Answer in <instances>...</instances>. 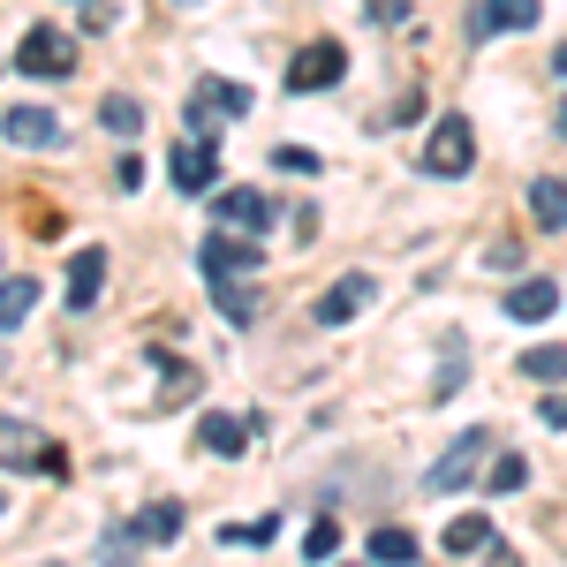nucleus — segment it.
<instances>
[{
	"mask_svg": "<svg viewBox=\"0 0 567 567\" xmlns=\"http://www.w3.org/2000/svg\"><path fill=\"white\" fill-rule=\"evenodd\" d=\"M416 167L424 175H470L477 167V130H470V114H439L432 136H424V152H416Z\"/></svg>",
	"mask_w": 567,
	"mask_h": 567,
	"instance_id": "1",
	"label": "nucleus"
},
{
	"mask_svg": "<svg viewBox=\"0 0 567 567\" xmlns=\"http://www.w3.org/2000/svg\"><path fill=\"white\" fill-rule=\"evenodd\" d=\"M182 114H189V136H205L213 144L219 122H235V114H250V84H227V76H205V84L182 99Z\"/></svg>",
	"mask_w": 567,
	"mask_h": 567,
	"instance_id": "2",
	"label": "nucleus"
},
{
	"mask_svg": "<svg viewBox=\"0 0 567 567\" xmlns=\"http://www.w3.org/2000/svg\"><path fill=\"white\" fill-rule=\"evenodd\" d=\"M16 69H23V76H39V84H61V76L76 69V39H69L61 23H31L23 45H16Z\"/></svg>",
	"mask_w": 567,
	"mask_h": 567,
	"instance_id": "3",
	"label": "nucleus"
},
{
	"mask_svg": "<svg viewBox=\"0 0 567 567\" xmlns=\"http://www.w3.org/2000/svg\"><path fill=\"white\" fill-rule=\"evenodd\" d=\"M197 272H205V288H227V280H243V272H265V250L250 243V235L213 227V235H205V250H197Z\"/></svg>",
	"mask_w": 567,
	"mask_h": 567,
	"instance_id": "4",
	"label": "nucleus"
},
{
	"mask_svg": "<svg viewBox=\"0 0 567 567\" xmlns=\"http://www.w3.org/2000/svg\"><path fill=\"white\" fill-rule=\"evenodd\" d=\"M0 470H45V477H69V454L39 439L31 424H16V416H0Z\"/></svg>",
	"mask_w": 567,
	"mask_h": 567,
	"instance_id": "5",
	"label": "nucleus"
},
{
	"mask_svg": "<svg viewBox=\"0 0 567 567\" xmlns=\"http://www.w3.org/2000/svg\"><path fill=\"white\" fill-rule=\"evenodd\" d=\"M341 76H349V53H341V39H310L303 53H296V61H288V91H333L341 84Z\"/></svg>",
	"mask_w": 567,
	"mask_h": 567,
	"instance_id": "6",
	"label": "nucleus"
},
{
	"mask_svg": "<svg viewBox=\"0 0 567 567\" xmlns=\"http://www.w3.org/2000/svg\"><path fill=\"white\" fill-rule=\"evenodd\" d=\"M213 219L227 227V235H250V243H258V235H272L280 205H272L265 189H219V197H213Z\"/></svg>",
	"mask_w": 567,
	"mask_h": 567,
	"instance_id": "7",
	"label": "nucleus"
},
{
	"mask_svg": "<svg viewBox=\"0 0 567 567\" xmlns=\"http://www.w3.org/2000/svg\"><path fill=\"white\" fill-rule=\"evenodd\" d=\"M484 446H492V432H462V439H454V446L432 462V470H424V484H432V492H462V484L484 470Z\"/></svg>",
	"mask_w": 567,
	"mask_h": 567,
	"instance_id": "8",
	"label": "nucleus"
},
{
	"mask_svg": "<svg viewBox=\"0 0 567 567\" xmlns=\"http://www.w3.org/2000/svg\"><path fill=\"white\" fill-rule=\"evenodd\" d=\"M167 175H175V189H182V197H205V189L219 182V144H205V136H189V144H175Z\"/></svg>",
	"mask_w": 567,
	"mask_h": 567,
	"instance_id": "9",
	"label": "nucleus"
},
{
	"mask_svg": "<svg viewBox=\"0 0 567 567\" xmlns=\"http://www.w3.org/2000/svg\"><path fill=\"white\" fill-rule=\"evenodd\" d=\"M371 296H379V280H371V272H349V280H333V288L318 296V326H349V318L371 303Z\"/></svg>",
	"mask_w": 567,
	"mask_h": 567,
	"instance_id": "10",
	"label": "nucleus"
},
{
	"mask_svg": "<svg viewBox=\"0 0 567 567\" xmlns=\"http://www.w3.org/2000/svg\"><path fill=\"white\" fill-rule=\"evenodd\" d=\"M0 136L23 144V152H45V144H61V114H45V106H8Z\"/></svg>",
	"mask_w": 567,
	"mask_h": 567,
	"instance_id": "11",
	"label": "nucleus"
},
{
	"mask_svg": "<svg viewBox=\"0 0 567 567\" xmlns=\"http://www.w3.org/2000/svg\"><path fill=\"white\" fill-rule=\"evenodd\" d=\"M553 310H560V288H553L545 272H529V280L507 288V318H515V326H537V318H553Z\"/></svg>",
	"mask_w": 567,
	"mask_h": 567,
	"instance_id": "12",
	"label": "nucleus"
},
{
	"mask_svg": "<svg viewBox=\"0 0 567 567\" xmlns=\"http://www.w3.org/2000/svg\"><path fill=\"white\" fill-rule=\"evenodd\" d=\"M197 446H205V454H219V462H235V454H250V424H243V416H205V424H197Z\"/></svg>",
	"mask_w": 567,
	"mask_h": 567,
	"instance_id": "13",
	"label": "nucleus"
},
{
	"mask_svg": "<svg viewBox=\"0 0 567 567\" xmlns=\"http://www.w3.org/2000/svg\"><path fill=\"white\" fill-rule=\"evenodd\" d=\"M537 23V0H477V39H499V31H529Z\"/></svg>",
	"mask_w": 567,
	"mask_h": 567,
	"instance_id": "14",
	"label": "nucleus"
},
{
	"mask_svg": "<svg viewBox=\"0 0 567 567\" xmlns=\"http://www.w3.org/2000/svg\"><path fill=\"white\" fill-rule=\"evenodd\" d=\"M31 310H39V280H31V272H8V280H0V333H16Z\"/></svg>",
	"mask_w": 567,
	"mask_h": 567,
	"instance_id": "15",
	"label": "nucleus"
},
{
	"mask_svg": "<svg viewBox=\"0 0 567 567\" xmlns=\"http://www.w3.org/2000/svg\"><path fill=\"white\" fill-rule=\"evenodd\" d=\"M99 288H106V250H84V258L69 265V310H91Z\"/></svg>",
	"mask_w": 567,
	"mask_h": 567,
	"instance_id": "16",
	"label": "nucleus"
},
{
	"mask_svg": "<svg viewBox=\"0 0 567 567\" xmlns=\"http://www.w3.org/2000/svg\"><path fill=\"white\" fill-rule=\"evenodd\" d=\"M130 537H136V545H175V537H182V507H175V499L144 507V515L130 523Z\"/></svg>",
	"mask_w": 567,
	"mask_h": 567,
	"instance_id": "17",
	"label": "nucleus"
},
{
	"mask_svg": "<svg viewBox=\"0 0 567 567\" xmlns=\"http://www.w3.org/2000/svg\"><path fill=\"white\" fill-rule=\"evenodd\" d=\"M99 122L114 136H144V99H130V91H106L99 99Z\"/></svg>",
	"mask_w": 567,
	"mask_h": 567,
	"instance_id": "18",
	"label": "nucleus"
},
{
	"mask_svg": "<svg viewBox=\"0 0 567 567\" xmlns=\"http://www.w3.org/2000/svg\"><path fill=\"white\" fill-rule=\"evenodd\" d=\"M529 219L537 227H567V182H529Z\"/></svg>",
	"mask_w": 567,
	"mask_h": 567,
	"instance_id": "19",
	"label": "nucleus"
},
{
	"mask_svg": "<svg viewBox=\"0 0 567 567\" xmlns=\"http://www.w3.org/2000/svg\"><path fill=\"white\" fill-rule=\"evenodd\" d=\"M371 560H379V567H409V560H416V537H409L401 523L371 529Z\"/></svg>",
	"mask_w": 567,
	"mask_h": 567,
	"instance_id": "20",
	"label": "nucleus"
},
{
	"mask_svg": "<svg viewBox=\"0 0 567 567\" xmlns=\"http://www.w3.org/2000/svg\"><path fill=\"white\" fill-rule=\"evenodd\" d=\"M446 553H492V523L484 515H462V523L446 529Z\"/></svg>",
	"mask_w": 567,
	"mask_h": 567,
	"instance_id": "21",
	"label": "nucleus"
},
{
	"mask_svg": "<svg viewBox=\"0 0 567 567\" xmlns=\"http://www.w3.org/2000/svg\"><path fill=\"white\" fill-rule=\"evenodd\" d=\"M159 371H167V386H159V409H182V401L197 393V371H189V363H175V355H159Z\"/></svg>",
	"mask_w": 567,
	"mask_h": 567,
	"instance_id": "22",
	"label": "nucleus"
},
{
	"mask_svg": "<svg viewBox=\"0 0 567 567\" xmlns=\"http://www.w3.org/2000/svg\"><path fill=\"white\" fill-rule=\"evenodd\" d=\"M523 379H567V349H523Z\"/></svg>",
	"mask_w": 567,
	"mask_h": 567,
	"instance_id": "23",
	"label": "nucleus"
},
{
	"mask_svg": "<svg viewBox=\"0 0 567 567\" xmlns=\"http://www.w3.org/2000/svg\"><path fill=\"white\" fill-rule=\"evenodd\" d=\"M523 484H529L523 454H499V462H492V492H523Z\"/></svg>",
	"mask_w": 567,
	"mask_h": 567,
	"instance_id": "24",
	"label": "nucleus"
},
{
	"mask_svg": "<svg viewBox=\"0 0 567 567\" xmlns=\"http://www.w3.org/2000/svg\"><path fill=\"white\" fill-rule=\"evenodd\" d=\"M213 303L227 310V318H235V326H250V318H258V303H250V296H243V288H235V280H227V288H213Z\"/></svg>",
	"mask_w": 567,
	"mask_h": 567,
	"instance_id": "25",
	"label": "nucleus"
},
{
	"mask_svg": "<svg viewBox=\"0 0 567 567\" xmlns=\"http://www.w3.org/2000/svg\"><path fill=\"white\" fill-rule=\"evenodd\" d=\"M303 545H310V560H333V553H341V523H333V515H326V523L310 529Z\"/></svg>",
	"mask_w": 567,
	"mask_h": 567,
	"instance_id": "26",
	"label": "nucleus"
},
{
	"mask_svg": "<svg viewBox=\"0 0 567 567\" xmlns=\"http://www.w3.org/2000/svg\"><path fill=\"white\" fill-rule=\"evenodd\" d=\"M106 567H144V560H136V537H130V529H114V537H106Z\"/></svg>",
	"mask_w": 567,
	"mask_h": 567,
	"instance_id": "27",
	"label": "nucleus"
},
{
	"mask_svg": "<svg viewBox=\"0 0 567 567\" xmlns=\"http://www.w3.org/2000/svg\"><path fill=\"white\" fill-rule=\"evenodd\" d=\"M272 159H280V167H288V175H318V152H303V144H280V152H272Z\"/></svg>",
	"mask_w": 567,
	"mask_h": 567,
	"instance_id": "28",
	"label": "nucleus"
},
{
	"mask_svg": "<svg viewBox=\"0 0 567 567\" xmlns=\"http://www.w3.org/2000/svg\"><path fill=\"white\" fill-rule=\"evenodd\" d=\"M227 537H235V545H272V537H280V523L265 515V523H243V529H227Z\"/></svg>",
	"mask_w": 567,
	"mask_h": 567,
	"instance_id": "29",
	"label": "nucleus"
},
{
	"mask_svg": "<svg viewBox=\"0 0 567 567\" xmlns=\"http://www.w3.org/2000/svg\"><path fill=\"white\" fill-rule=\"evenodd\" d=\"M371 23H379V31H401V23H409V0H379Z\"/></svg>",
	"mask_w": 567,
	"mask_h": 567,
	"instance_id": "30",
	"label": "nucleus"
},
{
	"mask_svg": "<svg viewBox=\"0 0 567 567\" xmlns=\"http://www.w3.org/2000/svg\"><path fill=\"white\" fill-rule=\"evenodd\" d=\"M537 416H545L553 432H567V393H545V409H537Z\"/></svg>",
	"mask_w": 567,
	"mask_h": 567,
	"instance_id": "31",
	"label": "nucleus"
},
{
	"mask_svg": "<svg viewBox=\"0 0 567 567\" xmlns=\"http://www.w3.org/2000/svg\"><path fill=\"white\" fill-rule=\"evenodd\" d=\"M553 69H560V76H567V45H560V53H553Z\"/></svg>",
	"mask_w": 567,
	"mask_h": 567,
	"instance_id": "32",
	"label": "nucleus"
},
{
	"mask_svg": "<svg viewBox=\"0 0 567 567\" xmlns=\"http://www.w3.org/2000/svg\"><path fill=\"white\" fill-rule=\"evenodd\" d=\"M560 136H567V106H560Z\"/></svg>",
	"mask_w": 567,
	"mask_h": 567,
	"instance_id": "33",
	"label": "nucleus"
},
{
	"mask_svg": "<svg viewBox=\"0 0 567 567\" xmlns=\"http://www.w3.org/2000/svg\"><path fill=\"white\" fill-rule=\"evenodd\" d=\"M0 515H8V492H0Z\"/></svg>",
	"mask_w": 567,
	"mask_h": 567,
	"instance_id": "34",
	"label": "nucleus"
},
{
	"mask_svg": "<svg viewBox=\"0 0 567 567\" xmlns=\"http://www.w3.org/2000/svg\"><path fill=\"white\" fill-rule=\"evenodd\" d=\"M182 8H189V0H182Z\"/></svg>",
	"mask_w": 567,
	"mask_h": 567,
	"instance_id": "35",
	"label": "nucleus"
}]
</instances>
